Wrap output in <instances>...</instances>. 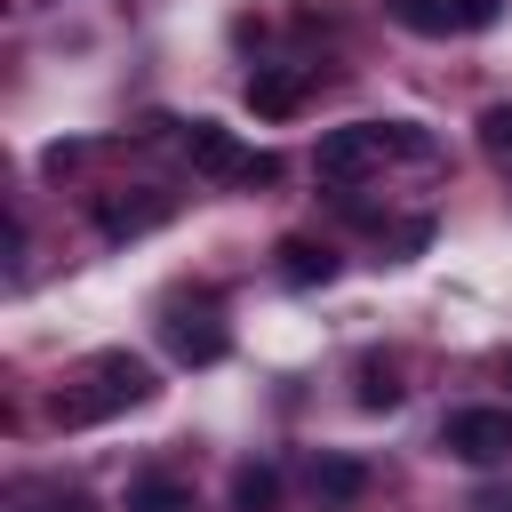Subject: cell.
<instances>
[{
	"label": "cell",
	"mask_w": 512,
	"mask_h": 512,
	"mask_svg": "<svg viewBox=\"0 0 512 512\" xmlns=\"http://www.w3.org/2000/svg\"><path fill=\"white\" fill-rule=\"evenodd\" d=\"M160 384H152V368L136 360V352H88L64 384H56V400H48V416L56 424H104V416H120V408H144Z\"/></svg>",
	"instance_id": "6da1fadb"
},
{
	"label": "cell",
	"mask_w": 512,
	"mask_h": 512,
	"mask_svg": "<svg viewBox=\"0 0 512 512\" xmlns=\"http://www.w3.org/2000/svg\"><path fill=\"white\" fill-rule=\"evenodd\" d=\"M160 344L184 360V368H216L232 352V328L216 312V296H168L160 304Z\"/></svg>",
	"instance_id": "7a4b0ae2"
},
{
	"label": "cell",
	"mask_w": 512,
	"mask_h": 512,
	"mask_svg": "<svg viewBox=\"0 0 512 512\" xmlns=\"http://www.w3.org/2000/svg\"><path fill=\"white\" fill-rule=\"evenodd\" d=\"M440 448L456 464H512V408H456L440 424Z\"/></svg>",
	"instance_id": "3957f363"
},
{
	"label": "cell",
	"mask_w": 512,
	"mask_h": 512,
	"mask_svg": "<svg viewBox=\"0 0 512 512\" xmlns=\"http://www.w3.org/2000/svg\"><path fill=\"white\" fill-rule=\"evenodd\" d=\"M384 152H392V120H352V128H328V136H320L312 168H320L328 184H352V176L376 168Z\"/></svg>",
	"instance_id": "277c9868"
},
{
	"label": "cell",
	"mask_w": 512,
	"mask_h": 512,
	"mask_svg": "<svg viewBox=\"0 0 512 512\" xmlns=\"http://www.w3.org/2000/svg\"><path fill=\"white\" fill-rule=\"evenodd\" d=\"M184 160H192L200 176H216V184H240L256 152H240V136H232L224 120H192V128H184Z\"/></svg>",
	"instance_id": "5b68a950"
},
{
	"label": "cell",
	"mask_w": 512,
	"mask_h": 512,
	"mask_svg": "<svg viewBox=\"0 0 512 512\" xmlns=\"http://www.w3.org/2000/svg\"><path fill=\"white\" fill-rule=\"evenodd\" d=\"M168 216H176V200L152 192V184H136V192H104V200H96V224H104L112 240H136V232H152V224H168Z\"/></svg>",
	"instance_id": "8992f818"
},
{
	"label": "cell",
	"mask_w": 512,
	"mask_h": 512,
	"mask_svg": "<svg viewBox=\"0 0 512 512\" xmlns=\"http://www.w3.org/2000/svg\"><path fill=\"white\" fill-rule=\"evenodd\" d=\"M304 88H312L304 72H272V64H256V72H248V112H256V120H288V112L304 104Z\"/></svg>",
	"instance_id": "52a82bcc"
},
{
	"label": "cell",
	"mask_w": 512,
	"mask_h": 512,
	"mask_svg": "<svg viewBox=\"0 0 512 512\" xmlns=\"http://www.w3.org/2000/svg\"><path fill=\"white\" fill-rule=\"evenodd\" d=\"M280 280L288 288H328L336 280V248L328 240H280Z\"/></svg>",
	"instance_id": "ba28073f"
},
{
	"label": "cell",
	"mask_w": 512,
	"mask_h": 512,
	"mask_svg": "<svg viewBox=\"0 0 512 512\" xmlns=\"http://www.w3.org/2000/svg\"><path fill=\"white\" fill-rule=\"evenodd\" d=\"M312 488H320V504H360L368 496V464L360 456H320L312 464Z\"/></svg>",
	"instance_id": "9c48e42d"
},
{
	"label": "cell",
	"mask_w": 512,
	"mask_h": 512,
	"mask_svg": "<svg viewBox=\"0 0 512 512\" xmlns=\"http://www.w3.org/2000/svg\"><path fill=\"white\" fill-rule=\"evenodd\" d=\"M128 512H192V480H176V472H136V480H128Z\"/></svg>",
	"instance_id": "30bf717a"
},
{
	"label": "cell",
	"mask_w": 512,
	"mask_h": 512,
	"mask_svg": "<svg viewBox=\"0 0 512 512\" xmlns=\"http://www.w3.org/2000/svg\"><path fill=\"white\" fill-rule=\"evenodd\" d=\"M280 504V472L272 464H240L232 472V512H272Z\"/></svg>",
	"instance_id": "8fae6325"
},
{
	"label": "cell",
	"mask_w": 512,
	"mask_h": 512,
	"mask_svg": "<svg viewBox=\"0 0 512 512\" xmlns=\"http://www.w3.org/2000/svg\"><path fill=\"white\" fill-rule=\"evenodd\" d=\"M360 408H400V368L392 360H360Z\"/></svg>",
	"instance_id": "7c38bea8"
},
{
	"label": "cell",
	"mask_w": 512,
	"mask_h": 512,
	"mask_svg": "<svg viewBox=\"0 0 512 512\" xmlns=\"http://www.w3.org/2000/svg\"><path fill=\"white\" fill-rule=\"evenodd\" d=\"M392 16H400L408 32H456V16H448V0H392Z\"/></svg>",
	"instance_id": "4fadbf2b"
},
{
	"label": "cell",
	"mask_w": 512,
	"mask_h": 512,
	"mask_svg": "<svg viewBox=\"0 0 512 512\" xmlns=\"http://www.w3.org/2000/svg\"><path fill=\"white\" fill-rule=\"evenodd\" d=\"M480 152L512 160V104H488V112H480Z\"/></svg>",
	"instance_id": "5bb4252c"
},
{
	"label": "cell",
	"mask_w": 512,
	"mask_h": 512,
	"mask_svg": "<svg viewBox=\"0 0 512 512\" xmlns=\"http://www.w3.org/2000/svg\"><path fill=\"white\" fill-rule=\"evenodd\" d=\"M16 512H96L80 488H32V496H16Z\"/></svg>",
	"instance_id": "9a60e30c"
},
{
	"label": "cell",
	"mask_w": 512,
	"mask_h": 512,
	"mask_svg": "<svg viewBox=\"0 0 512 512\" xmlns=\"http://www.w3.org/2000/svg\"><path fill=\"white\" fill-rule=\"evenodd\" d=\"M448 16H456V32H480V24H496V0H448Z\"/></svg>",
	"instance_id": "2e32d148"
},
{
	"label": "cell",
	"mask_w": 512,
	"mask_h": 512,
	"mask_svg": "<svg viewBox=\"0 0 512 512\" xmlns=\"http://www.w3.org/2000/svg\"><path fill=\"white\" fill-rule=\"evenodd\" d=\"M424 240H432V224H424V216H408V224H400V232H392V264H400V256H416V248H424Z\"/></svg>",
	"instance_id": "e0dca14e"
},
{
	"label": "cell",
	"mask_w": 512,
	"mask_h": 512,
	"mask_svg": "<svg viewBox=\"0 0 512 512\" xmlns=\"http://www.w3.org/2000/svg\"><path fill=\"white\" fill-rule=\"evenodd\" d=\"M472 512H512V496H480V504H472Z\"/></svg>",
	"instance_id": "ac0fdd59"
},
{
	"label": "cell",
	"mask_w": 512,
	"mask_h": 512,
	"mask_svg": "<svg viewBox=\"0 0 512 512\" xmlns=\"http://www.w3.org/2000/svg\"><path fill=\"white\" fill-rule=\"evenodd\" d=\"M504 384H512V360H504Z\"/></svg>",
	"instance_id": "d6986e66"
}]
</instances>
